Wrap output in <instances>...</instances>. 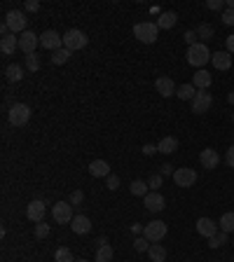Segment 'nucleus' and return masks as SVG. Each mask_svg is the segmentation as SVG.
<instances>
[{
    "label": "nucleus",
    "instance_id": "12",
    "mask_svg": "<svg viewBox=\"0 0 234 262\" xmlns=\"http://www.w3.org/2000/svg\"><path fill=\"white\" fill-rule=\"evenodd\" d=\"M40 47L56 52V49L63 47V35H59L56 31H45L43 35H40Z\"/></svg>",
    "mask_w": 234,
    "mask_h": 262
},
{
    "label": "nucleus",
    "instance_id": "24",
    "mask_svg": "<svg viewBox=\"0 0 234 262\" xmlns=\"http://www.w3.org/2000/svg\"><path fill=\"white\" fill-rule=\"evenodd\" d=\"M176 96H178L180 101H192V98L197 96V87L192 85V82L190 85H180L178 89H176Z\"/></svg>",
    "mask_w": 234,
    "mask_h": 262
},
{
    "label": "nucleus",
    "instance_id": "4",
    "mask_svg": "<svg viewBox=\"0 0 234 262\" xmlns=\"http://www.w3.org/2000/svg\"><path fill=\"white\" fill-rule=\"evenodd\" d=\"M87 43H89V38H87L85 31H80V28H70V31L63 35V47H66L68 52H77V49H85Z\"/></svg>",
    "mask_w": 234,
    "mask_h": 262
},
{
    "label": "nucleus",
    "instance_id": "41",
    "mask_svg": "<svg viewBox=\"0 0 234 262\" xmlns=\"http://www.w3.org/2000/svg\"><path fill=\"white\" fill-rule=\"evenodd\" d=\"M185 43H187V47L197 45V31H187V33H185Z\"/></svg>",
    "mask_w": 234,
    "mask_h": 262
},
{
    "label": "nucleus",
    "instance_id": "31",
    "mask_svg": "<svg viewBox=\"0 0 234 262\" xmlns=\"http://www.w3.org/2000/svg\"><path fill=\"white\" fill-rule=\"evenodd\" d=\"M213 26L211 24H202V26H197V38H202V43L206 45V40H211L213 38Z\"/></svg>",
    "mask_w": 234,
    "mask_h": 262
},
{
    "label": "nucleus",
    "instance_id": "46",
    "mask_svg": "<svg viewBox=\"0 0 234 262\" xmlns=\"http://www.w3.org/2000/svg\"><path fill=\"white\" fill-rule=\"evenodd\" d=\"M173 171H176V169H173L171 164H164V166H162V173H160V176H173Z\"/></svg>",
    "mask_w": 234,
    "mask_h": 262
},
{
    "label": "nucleus",
    "instance_id": "21",
    "mask_svg": "<svg viewBox=\"0 0 234 262\" xmlns=\"http://www.w3.org/2000/svg\"><path fill=\"white\" fill-rule=\"evenodd\" d=\"M157 150H160L162 155H173L178 150V138H176V136H164V138L157 143Z\"/></svg>",
    "mask_w": 234,
    "mask_h": 262
},
{
    "label": "nucleus",
    "instance_id": "48",
    "mask_svg": "<svg viewBox=\"0 0 234 262\" xmlns=\"http://www.w3.org/2000/svg\"><path fill=\"white\" fill-rule=\"evenodd\" d=\"M131 232H134V234H143V225L134 222V225H131Z\"/></svg>",
    "mask_w": 234,
    "mask_h": 262
},
{
    "label": "nucleus",
    "instance_id": "17",
    "mask_svg": "<svg viewBox=\"0 0 234 262\" xmlns=\"http://www.w3.org/2000/svg\"><path fill=\"white\" fill-rule=\"evenodd\" d=\"M154 87H157V92H160L164 98L176 96V89H178V87L173 85L171 78H157V80H154Z\"/></svg>",
    "mask_w": 234,
    "mask_h": 262
},
{
    "label": "nucleus",
    "instance_id": "27",
    "mask_svg": "<svg viewBox=\"0 0 234 262\" xmlns=\"http://www.w3.org/2000/svg\"><path fill=\"white\" fill-rule=\"evenodd\" d=\"M220 232H227V234H232V232H234V211L222 213V218H220Z\"/></svg>",
    "mask_w": 234,
    "mask_h": 262
},
{
    "label": "nucleus",
    "instance_id": "35",
    "mask_svg": "<svg viewBox=\"0 0 234 262\" xmlns=\"http://www.w3.org/2000/svg\"><path fill=\"white\" fill-rule=\"evenodd\" d=\"M50 234V225L47 222H37L35 225V239H45Z\"/></svg>",
    "mask_w": 234,
    "mask_h": 262
},
{
    "label": "nucleus",
    "instance_id": "5",
    "mask_svg": "<svg viewBox=\"0 0 234 262\" xmlns=\"http://www.w3.org/2000/svg\"><path fill=\"white\" fill-rule=\"evenodd\" d=\"M7 120H10L12 127H26L28 120H31V108L26 103H14L10 108V113H7Z\"/></svg>",
    "mask_w": 234,
    "mask_h": 262
},
{
    "label": "nucleus",
    "instance_id": "32",
    "mask_svg": "<svg viewBox=\"0 0 234 262\" xmlns=\"http://www.w3.org/2000/svg\"><path fill=\"white\" fill-rule=\"evenodd\" d=\"M54 262H75V260H73V253H70V248H66V246H61V248H56V253H54Z\"/></svg>",
    "mask_w": 234,
    "mask_h": 262
},
{
    "label": "nucleus",
    "instance_id": "44",
    "mask_svg": "<svg viewBox=\"0 0 234 262\" xmlns=\"http://www.w3.org/2000/svg\"><path fill=\"white\" fill-rule=\"evenodd\" d=\"M117 188H120V178L110 173V176H108V190H117Z\"/></svg>",
    "mask_w": 234,
    "mask_h": 262
},
{
    "label": "nucleus",
    "instance_id": "18",
    "mask_svg": "<svg viewBox=\"0 0 234 262\" xmlns=\"http://www.w3.org/2000/svg\"><path fill=\"white\" fill-rule=\"evenodd\" d=\"M211 63H213L218 70H229V68H232V54H229L227 49H225V52H216V54L211 56Z\"/></svg>",
    "mask_w": 234,
    "mask_h": 262
},
{
    "label": "nucleus",
    "instance_id": "42",
    "mask_svg": "<svg viewBox=\"0 0 234 262\" xmlns=\"http://www.w3.org/2000/svg\"><path fill=\"white\" fill-rule=\"evenodd\" d=\"M222 5H225L222 0H209V3H206V7H209V10H213V12H218V10H222Z\"/></svg>",
    "mask_w": 234,
    "mask_h": 262
},
{
    "label": "nucleus",
    "instance_id": "45",
    "mask_svg": "<svg viewBox=\"0 0 234 262\" xmlns=\"http://www.w3.org/2000/svg\"><path fill=\"white\" fill-rule=\"evenodd\" d=\"M154 153H160V150H157V145H152V143H145V145H143V155H154Z\"/></svg>",
    "mask_w": 234,
    "mask_h": 262
},
{
    "label": "nucleus",
    "instance_id": "33",
    "mask_svg": "<svg viewBox=\"0 0 234 262\" xmlns=\"http://www.w3.org/2000/svg\"><path fill=\"white\" fill-rule=\"evenodd\" d=\"M222 244H227V232H218L216 237L209 239V246H211V248H220Z\"/></svg>",
    "mask_w": 234,
    "mask_h": 262
},
{
    "label": "nucleus",
    "instance_id": "49",
    "mask_svg": "<svg viewBox=\"0 0 234 262\" xmlns=\"http://www.w3.org/2000/svg\"><path fill=\"white\" fill-rule=\"evenodd\" d=\"M227 101H229V103H232V105H234V92H229V96H227Z\"/></svg>",
    "mask_w": 234,
    "mask_h": 262
},
{
    "label": "nucleus",
    "instance_id": "23",
    "mask_svg": "<svg viewBox=\"0 0 234 262\" xmlns=\"http://www.w3.org/2000/svg\"><path fill=\"white\" fill-rule=\"evenodd\" d=\"M70 230L75 234H87V232L92 230V220L87 218V215H75L73 222H70Z\"/></svg>",
    "mask_w": 234,
    "mask_h": 262
},
{
    "label": "nucleus",
    "instance_id": "34",
    "mask_svg": "<svg viewBox=\"0 0 234 262\" xmlns=\"http://www.w3.org/2000/svg\"><path fill=\"white\" fill-rule=\"evenodd\" d=\"M26 68H28L31 73H37V70H40V59H37L35 54H28L26 56Z\"/></svg>",
    "mask_w": 234,
    "mask_h": 262
},
{
    "label": "nucleus",
    "instance_id": "15",
    "mask_svg": "<svg viewBox=\"0 0 234 262\" xmlns=\"http://www.w3.org/2000/svg\"><path fill=\"white\" fill-rule=\"evenodd\" d=\"M199 162H202V169L211 171L220 164V155H218L213 147H206V150H202V155H199Z\"/></svg>",
    "mask_w": 234,
    "mask_h": 262
},
{
    "label": "nucleus",
    "instance_id": "20",
    "mask_svg": "<svg viewBox=\"0 0 234 262\" xmlns=\"http://www.w3.org/2000/svg\"><path fill=\"white\" fill-rule=\"evenodd\" d=\"M19 49V38L14 35V33H10V35H5L3 40H0V52L5 56H10V54H14Z\"/></svg>",
    "mask_w": 234,
    "mask_h": 262
},
{
    "label": "nucleus",
    "instance_id": "19",
    "mask_svg": "<svg viewBox=\"0 0 234 262\" xmlns=\"http://www.w3.org/2000/svg\"><path fill=\"white\" fill-rule=\"evenodd\" d=\"M192 85L197 87V92H206V89H209L211 87V73L209 70H197V73L192 75Z\"/></svg>",
    "mask_w": 234,
    "mask_h": 262
},
{
    "label": "nucleus",
    "instance_id": "14",
    "mask_svg": "<svg viewBox=\"0 0 234 262\" xmlns=\"http://www.w3.org/2000/svg\"><path fill=\"white\" fill-rule=\"evenodd\" d=\"M197 232H199V237H204V239L216 237L218 234V222L216 220H211V218H199L197 220Z\"/></svg>",
    "mask_w": 234,
    "mask_h": 262
},
{
    "label": "nucleus",
    "instance_id": "3",
    "mask_svg": "<svg viewBox=\"0 0 234 262\" xmlns=\"http://www.w3.org/2000/svg\"><path fill=\"white\" fill-rule=\"evenodd\" d=\"M5 24L10 26V31L14 33V35H21V33H26L28 28V19H26V12H21V10H10V12L5 14Z\"/></svg>",
    "mask_w": 234,
    "mask_h": 262
},
{
    "label": "nucleus",
    "instance_id": "36",
    "mask_svg": "<svg viewBox=\"0 0 234 262\" xmlns=\"http://www.w3.org/2000/svg\"><path fill=\"white\" fill-rule=\"evenodd\" d=\"M162 180H164V176H160V173H157V176H150V180H148V188L152 190V192H157V190L162 188Z\"/></svg>",
    "mask_w": 234,
    "mask_h": 262
},
{
    "label": "nucleus",
    "instance_id": "38",
    "mask_svg": "<svg viewBox=\"0 0 234 262\" xmlns=\"http://www.w3.org/2000/svg\"><path fill=\"white\" fill-rule=\"evenodd\" d=\"M145 241H148V239H145V237H138V239H136V241H134V248L138 250V253H143V250H148L150 246L145 244Z\"/></svg>",
    "mask_w": 234,
    "mask_h": 262
},
{
    "label": "nucleus",
    "instance_id": "40",
    "mask_svg": "<svg viewBox=\"0 0 234 262\" xmlns=\"http://www.w3.org/2000/svg\"><path fill=\"white\" fill-rule=\"evenodd\" d=\"M82 199H85V195H82L80 190H75L73 195H70V204H73V206H80Z\"/></svg>",
    "mask_w": 234,
    "mask_h": 262
},
{
    "label": "nucleus",
    "instance_id": "2",
    "mask_svg": "<svg viewBox=\"0 0 234 262\" xmlns=\"http://www.w3.org/2000/svg\"><path fill=\"white\" fill-rule=\"evenodd\" d=\"M157 33H160V28H157V24H152V21H141V24L134 26V38L145 45H152L154 40H157Z\"/></svg>",
    "mask_w": 234,
    "mask_h": 262
},
{
    "label": "nucleus",
    "instance_id": "29",
    "mask_svg": "<svg viewBox=\"0 0 234 262\" xmlns=\"http://www.w3.org/2000/svg\"><path fill=\"white\" fill-rule=\"evenodd\" d=\"M96 262H112V246L110 244L99 246V250H96Z\"/></svg>",
    "mask_w": 234,
    "mask_h": 262
},
{
    "label": "nucleus",
    "instance_id": "25",
    "mask_svg": "<svg viewBox=\"0 0 234 262\" xmlns=\"http://www.w3.org/2000/svg\"><path fill=\"white\" fill-rule=\"evenodd\" d=\"M148 257L152 262H164V260H167V248H164L162 244H152L148 248Z\"/></svg>",
    "mask_w": 234,
    "mask_h": 262
},
{
    "label": "nucleus",
    "instance_id": "26",
    "mask_svg": "<svg viewBox=\"0 0 234 262\" xmlns=\"http://www.w3.org/2000/svg\"><path fill=\"white\" fill-rule=\"evenodd\" d=\"M5 75L10 82H21V80H24V68L19 66V63H12V66H7Z\"/></svg>",
    "mask_w": 234,
    "mask_h": 262
},
{
    "label": "nucleus",
    "instance_id": "37",
    "mask_svg": "<svg viewBox=\"0 0 234 262\" xmlns=\"http://www.w3.org/2000/svg\"><path fill=\"white\" fill-rule=\"evenodd\" d=\"M222 24L225 26H234V10H225V12H222Z\"/></svg>",
    "mask_w": 234,
    "mask_h": 262
},
{
    "label": "nucleus",
    "instance_id": "43",
    "mask_svg": "<svg viewBox=\"0 0 234 262\" xmlns=\"http://www.w3.org/2000/svg\"><path fill=\"white\" fill-rule=\"evenodd\" d=\"M225 162H227V166H232L234 169V145L227 147V153H225Z\"/></svg>",
    "mask_w": 234,
    "mask_h": 262
},
{
    "label": "nucleus",
    "instance_id": "8",
    "mask_svg": "<svg viewBox=\"0 0 234 262\" xmlns=\"http://www.w3.org/2000/svg\"><path fill=\"white\" fill-rule=\"evenodd\" d=\"M173 183L178 185V188H192V185L197 183V171L187 169V166L176 169V171H173Z\"/></svg>",
    "mask_w": 234,
    "mask_h": 262
},
{
    "label": "nucleus",
    "instance_id": "13",
    "mask_svg": "<svg viewBox=\"0 0 234 262\" xmlns=\"http://www.w3.org/2000/svg\"><path fill=\"white\" fill-rule=\"evenodd\" d=\"M143 199H145V208H148L150 213H160V211H164V206H167V201H164V197H162L160 192H148Z\"/></svg>",
    "mask_w": 234,
    "mask_h": 262
},
{
    "label": "nucleus",
    "instance_id": "28",
    "mask_svg": "<svg viewBox=\"0 0 234 262\" xmlns=\"http://www.w3.org/2000/svg\"><path fill=\"white\" fill-rule=\"evenodd\" d=\"M70 54H73V52H68L66 47L56 49L54 54H52V63H54V66H63V63H66L68 59H70Z\"/></svg>",
    "mask_w": 234,
    "mask_h": 262
},
{
    "label": "nucleus",
    "instance_id": "16",
    "mask_svg": "<svg viewBox=\"0 0 234 262\" xmlns=\"http://www.w3.org/2000/svg\"><path fill=\"white\" fill-rule=\"evenodd\" d=\"M89 176L108 178L110 176V166H108V162H105V159H94V162H89Z\"/></svg>",
    "mask_w": 234,
    "mask_h": 262
},
{
    "label": "nucleus",
    "instance_id": "52",
    "mask_svg": "<svg viewBox=\"0 0 234 262\" xmlns=\"http://www.w3.org/2000/svg\"><path fill=\"white\" fill-rule=\"evenodd\" d=\"M232 122H234V113H232Z\"/></svg>",
    "mask_w": 234,
    "mask_h": 262
},
{
    "label": "nucleus",
    "instance_id": "11",
    "mask_svg": "<svg viewBox=\"0 0 234 262\" xmlns=\"http://www.w3.org/2000/svg\"><path fill=\"white\" fill-rule=\"evenodd\" d=\"M45 213H47V204L43 199H33L28 206H26V218L31 222H43Z\"/></svg>",
    "mask_w": 234,
    "mask_h": 262
},
{
    "label": "nucleus",
    "instance_id": "47",
    "mask_svg": "<svg viewBox=\"0 0 234 262\" xmlns=\"http://www.w3.org/2000/svg\"><path fill=\"white\" fill-rule=\"evenodd\" d=\"M227 52L234 54V35H227Z\"/></svg>",
    "mask_w": 234,
    "mask_h": 262
},
{
    "label": "nucleus",
    "instance_id": "6",
    "mask_svg": "<svg viewBox=\"0 0 234 262\" xmlns=\"http://www.w3.org/2000/svg\"><path fill=\"white\" fill-rule=\"evenodd\" d=\"M169 227L162 222V220H152V222H148V225L143 227V237L148 239L150 244H157V241H162V239L167 237Z\"/></svg>",
    "mask_w": 234,
    "mask_h": 262
},
{
    "label": "nucleus",
    "instance_id": "22",
    "mask_svg": "<svg viewBox=\"0 0 234 262\" xmlns=\"http://www.w3.org/2000/svg\"><path fill=\"white\" fill-rule=\"evenodd\" d=\"M176 21H178V14L169 10V12H162L160 17H157V21H154V24H157V28H164V31H169V28H173V26H176Z\"/></svg>",
    "mask_w": 234,
    "mask_h": 262
},
{
    "label": "nucleus",
    "instance_id": "7",
    "mask_svg": "<svg viewBox=\"0 0 234 262\" xmlns=\"http://www.w3.org/2000/svg\"><path fill=\"white\" fill-rule=\"evenodd\" d=\"M52 218L54 222L59 225H66V222H73V204H68V201H56L54 206H52Z\"/></svg>",
    "mask_w": 234,
    "mask_h": 262
},
{
    "label": "nucleus",
    "instance_id": "39",
    "mask_svg": "<svg viewBox=\"0 0 234 262\" xmlns=\"http://www.w3.org/2000/svg\"><path fill=\"white\" fill-rule=\"evenodd\" d=\"M24 10L26 12H37V10H40V3H37V0H26Z\"/></svg>",
    "mask_w": 234,
    "mask_h": 262
},
{
    "label": "nucleus",
    "instance_id": "30",
    "mask_svg": "<svg viewBox=\"0 0 234 262\" xmlns=\"http://www.w3.org/2000/svg\"><path fill=\"white\" fill-rule=\"evenodd\" d=\"M129 190L134 197H145L148 195V183H145V180H134V183L129 185Z\"/></svg>",
    "mask_w": 234,
    "mask_h": 262
},
{
    "label": "nucleus",
    "instance_id": "50",
    "mask_svg": "<svg viewBox=\"0 0 234 262\" xmlns=\"http://www.w3.org/2000/svg\"><path fill=\"white\" fill-rule=\"evenodd\" d=\"M227 7H229V10H234V0H229V3H227Z\"/></svg>",
    "mask_w": 234,
    "mask_h": 262
},
{
    "label": "nucleus",
    "instance_id": "10",
    "mask_svg": "<svg viewBox=\"0 0 234 262\" xmlns=\"http://www.w3.org/2000/svg\"><path fill=\"white\" fill-rule=\"evenodd\" d=\"M37 45H40V35H35L33 31H26V33H21V35H19V49H21L26 56L35 54Z\"/></svg>",
    "mask_w": 234,
    "mask_h": 262
},
{
    "label": "nucleus",
    "instance_id": "51",
    "mask_svg": "<svg viewBox=\"0 0 234 262\" xmlns=\"http://www.w3.org/2000/svg\"><path fill=\"white\" fill-rule=\"evenodd\" d=\"M75 262H89V260H75Z\"/></svg>",
    "mask_w": 234,
    "mask_h": 262
},
{
    "label": "nucleus",
    "instance_id": "1",
    "mask_svg": "<svg viewBox=\"0 0 234 262\" xmlns=\"http://www.w3.org/2000/svg\"><path fill=\"white\" fill-rule=\"evenodd\" d=\"M187 63H190V66H194V68H199V70H202L204 66H206V63L211 61V52H209V47H206V45L204 43H197V45H192V47H187Z\"/></svg>",
    "mask_w": 234,
    "mask_h": 262
},
{
    "label": "nucleus",
    "instance_id": "9",
    "mask_svg": "<svg viewBox=\"0 0 234 262\" xmlns=\"http://www.w3.org/2000/svg\"><path fill=\"white\" fill-rule=\"evenodd\" d=\"M190 105H192V113H194V115H204V113H209L211 105H213V96L206 92H197V96L190 101Z\"/></svg>",
    "mask_w": 234,
    "mask_h": 262
}]
</instances>
